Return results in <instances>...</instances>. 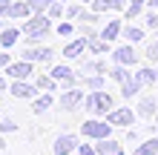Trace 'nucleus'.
<instances>
[{"instance_id": "obj_1", "label": "nucleus", "mask_w": 158, "mask_h": 155, "mask_svg": "<svg viewBox=\"0 0 158 155\" xmlns=\"http://www.w3.org/2000/svg\"><path fill=\"white\" fill-rule=\"evenodd\" d=\"M83 106H86L89 112H109V109H112V95L95 89L89 98H83Z\"/></svg>"}, {"instance_id": "obj_2", "label": "nucleus", "mask_w": 158, "mask_h": 155, "mask_svg": "<svg viewBox=\"0 0 158 155\" xmlns=\"http://www.w3.org/2000/svg\"><path fill=\"white\" fill-rule=\"evenodd\" d=\"M23 32L29 35V40H38V38H43V35L49 32V17H46V14H35L32 20L23 26Z\"/></svg>"}, {"instance_id": "obj_3", "label": "nucleus", "mask_w": 158, "mask_h": 155, "mask_svg": "<svg viewBox=\"0 0 158 155\" xmlns=\"http://www.w3.org/2000/svg\"><path fill=\"white\" fill-rule=\"evenodd\" d=\"M109 129H112V124H101V121H86L83 124V135H89V138H109Z\"/></svg>"}, {"instance_id": "obj_4", "label": "nucleus", "mask_w": 158, "mask_h": 155, "mask_svg": "<svg viewBox=\"0 0 158 155\" xmlns=\"http://www.w3.org/2000/svg\"><path fill=\"white\" fill-rule=\"evenodd\" d=\"M6 72H9V78L23 80V78H29V75H32V60H17V63H9V66H6Z\"/></svg>"}, {"instance_id": "obj_5", "label": "nucleus", "mask_w": 158, "mask_h": 155, "mask_svg": "<svg viewBox=\"0 0 158 155\" xmlns=\"http://www.w3.org/2000/svg\"><path fill=\"white\" fill-rule=\"evenodd\" d=\"M112 126H129L135 121V115L129 112V109H115V112H109V118H106Z\"/></svg>"}, {"instance_id": "obj_6", "label": "nucleus", "mask_w": 158, "mask_h": 155, "mask_svg": "<svg viewBox=\"0 0 158 155\" xmlns=\"http://www.w3.org/2000/svg\"><path fill=\"white\" fill-rule=\"evenodd\" d=\"M75 135H60L58 141H55V155H69L72 149H75Z\"/></svg>"}, {"instance_id": "obj_7", "label": "nucleus", "mask_w": 158, "mask_h": 155, "mask_svg": "<svg viewBox=\"0 0 158 155\" xmlns=\"http://www.w3.org/2000/svg\"><path fill=\"white\" fill-rule=\"evenodd\" d=\"M12 95L15 98H35L38 95V86H29L26 80H15L12 84Z\"/></svg>"}, {"instance_id": "obj_8", "label": "nucleus", "mask_w": 158, "mask_h": 155, "mask_svg": "<svg viewBox=\"0 0 158 155\" xmlns=\"http://www.w3.org/2000/svg\"><path fill=\"white\" fill-rule=\"evenodd\" d=\"M81 101H83V92H78V89H72V92L60 95V106H63V109H75Z\"/></svg>"}, {"instance_id": "obj_9", "label": "nucleus", "mask_w": 158, "mask_h": 155, "mask_svg": "<svg viewBox=\"0 0 158 155\" xmlns=\"http://www.w3.org/2000/svg\"><path fill=\"white\" fill-rule=\"evenodd\" d=\"M98 155H121V144H115L112 138H101V144H98Z\"/></svg>"}, {"instance_id": "obj_10", "label": "nucleus", "mask_w": 158, "mask_h": 155, "mask_svg": "<svg viewBox=\"0 0 158 155\" xmlns=\"http://www.w3.org/2000/svg\"><path fill=\"white\" fill-rule=\"evenodd\" d=\"M52 78L58 80V84H66V86L75 84V78H72V69H69V66H55V69H52Z\"/></svg>"}, {"instance_id": "obj_11", "label": "nucleus", "mask_w": 158, "mask_h": 155, "mask_svg": "<svg viewBox=\"0 0 158 155\" xmlns=\"http://www.w3.org/2000/svg\"><path fill=\"white\" fill-rule=\"evenodd\" d=\"M115 60L121 63V66H132L135 63V52H132V46H121V49H115Z\"/></svg>"}, {"instance_id": "obj_12", "label": "nucleus", "mask_w": 158, "mask_h": 155, "mask_svg": "<svg viewBox=\"0 0 158 155\" xmlns=\"http://www.w3.org/2000/svg\"><path fill=\"white\" fill-rule=\"evenodd\" d=\"M86 46H89V40H86V38H81V40H72L69 46L63 49V55H66V58H81V52L86 49Z\"/></svg>"}, {"instance_id": "obj_13", "label": "nucleus", "mask_w": 158, "mask_h": 155, "mask_svg": "<svg viewBox=\"0 0 158 155\" xmlns=\"http://www.w3.org/2000/svg\"><path fill=\"white\" fill-rule=\"evenodd\" d=\"M26 60H49L52 58V49L49 46H40V49H26Z\"/></svg>"}, {"instance_id": "obj_14", "label": "nucleus", "mask_w": 158, "mask_h": 155, "mask_svg": "<svg viewBox=\"0 0 158 155\" xmlns=\"http://www.w3.org/2000/svg\"><path fill=\"white\" fill-rule=\"evenodd\" d=\"M0 32H3V35H0V43H3L6 49H9V46H15L17 38H20V32H17V29H0Z\"/></svg>"}, {"instance_id": "obj_15", "label": "nucleus", "mask_w": 158, "mask_h": 155, "mask_svg": "<svg viewBox=\"0 0 158 155\" xmlns=\"http://www.w3.org/2000/svg\"><path fill=\"white\" fill-rule=\"evenodd\" d=\"M29 14H32L29 3H12L9 6V17H29Z\"/></svg>"}, {"instance_id": "obj_16", "label": "nucleus", "mask_w": 158, "mask_h": 155, "mask_svg": "<svg viewBox=\"0 0 158 155\" xmlns=\"http://www.w3.org/2000/svg\"><path fill=\"white\" fill-rule=\"evenodd\" d=\"M52 104H55V98H52V95H40L38 101L32 104V112H46V109H49Z\"/></svg>"}, {"instance_id": "obj_17", "label": "nucleus", "mask_w": 158, "mask_h": 155, "mask_svg": "<svg viewBox=\"0 0 158 155\" xmlns=\"http://www.w3.org/2000/svg\"><path fill=\"white\" fill-rule=\"evenodd\" d=\"M135 155H158V141L152 138V141H147V144H141V147L135 149Z\"/></svg>"}, {"instance_id": "obj_18", "label": "nucleus", "mask_w": 158, "mask_h": 155, "mask_svg": "<svg viewBox=\"0 0 158 155\" xmlns=\"http://www.w3.org/2000/svg\"><path fill=\"white\" fill-rule=\"evenodd\" d=\"M138 89H141V80H138V78H135V80H124V84H121V92H124L127 98H129V95H135Z\"/></svg>"}, {"instance_id": "obj_19", "label": "nucleus", "mask_w": 158, "mask_h": 155, "mask_svg": "<svg viewBox=\"0 0 158 155\" xmlns=\"http://www.w3.org/2000/svg\"><path fill=\"white\" fill-rule=\"evenodd\" d=\"M138 80H141V86H147V84H155V69H141V72H138V75H135Z\"/></svg>"}, {"instance_id": "obj_20", "label": "nucleus", "mask_w": 158, "mask_h": 155, "mask_svg": "<svg viewBox=\"0 0 158 155\" xmlns=\"http://www.w3.org/2000/svg\"><path fill=\"white\" fill-rule=\"evenodd\" d=\"M118 32H121V23H118V20H112V23H106V29L101 32V38H104V40H112Z\"/></svg>"}, {"instance_id": "obj_21", "label": "nucleus", "mask_w": 158, "mask_h": 155, "mask_svg": "<svg viewBox=\"0 0 158 155\" xmlns=\"http://www.w3.org/2000/svg\"><path fill=\"white\" fill-rule=\"evenodd\" d=\"M92 9H95V12H106V9H115V0H92Z\"/></svg>"}, {"instance_id": "obj_22", "label": "nucleus", "mask_w": 158, "mask_h": 155, "mask_svg": "<svg viewBox=\"0 0 158 155\" xmlns=\"http://www.w3.org/2000/svg\"><path fill=\"white\" fill-rule=\"evenodd\" d=\"M29 9H32V14H40L43 9H49V0H29Z\"/></svg>"}, {"instance_id": "obj_23", "label": "nucleus", "mask_w": 158, "mask_h": 155, "mask_svg": "<svg viewBox=\"0 0 158 155\" xmlns=\"http://www.w3.org/2000/svg\"><path fill=\"white\" fill-rule=\"evenodd\" d=\"M17 124L12 121V118H0V132H15Z\"/></svg>"}, {"instance_id": "obj_24", "label": "nucleus", "mask_w": 158, "mask_h": 155, "mask_svg": "<svg viewBox=\"0 0 158 155\" xmlns=\"http://www.w3.org/2000/svg\"><path fill=\"white\" fill-rule=\"evenodd\" d=\"M106 43L109 40H104V38H101V40H89V49L92 52H106Z\"/></svg>"}, {"instance_id": "obj_25", "label": "nucleus", "mask_w": 158, "mask_h": 155, "mask_svg": "<svg viewBox=\"0 0 158 155\" xmlns=\"http://www.w3.org/2000/svg\"><path fill=\"white\" fill-rule=\"evenodd\" d=\"M155 112V101H152V98H147V101L141 104V115H152Z\"/></svg>"}, {"instance_id": "obj_26", "label": "nucleus", "mask_w": 158, "mask_h": 155, "mask_svg": "<svg viewBox=\"0 0 158 155\" xmlns=\"http://www.w3.org/2000/svg\"><path fill=\"white\" fill-rule=\"evenodd\" d=\"M63 14V6H60V0H58V3H49V14H46V17H60Z\"/></svg>"}, {"instance_id": "obj_27", "label": "nucleus", "mask_w": 158, "mask_h": 155, "mask_svg": "<svg viewBox=\"0 0 158 155\" xmlns=\"http://www.w3.org/2000/svg\"><path fill=\"white\" fill-rule=\"evenodd\" d=\"M112 78L118 80V84H124V80H127L129 75H127V69H124V66H118V69H112Z\"/></svg>"}, {"instance_id": "obj_28", "label": "nucleus", "mask_w": 158, "mask_h": 155, "mask_svg": "<svg viewBox=\"0 0 158 155\" xmlns=\"http://www.w3.org/2000/svg\"><path fill=\"white\" fill-rule=\"evenodd\" d=\"M144 3H147V0H132V3H129V9H127V12H129V17L141 12V6H144Z\"/></svg>"}, {"instance_id": "obj_29", "label": "nucleus", "mask_w": 158, "mask_h": 155, "mask_svg": "<svg viewBox=\"0 0 158 155\" xmlns=\"http://www.w3.org/2000/svg\"><path fill=\"white\" fill-rule=\"evenodd\" d=\"M38 86H40V89H52V86H55V78H52V75H49V78H38Z\"/></svg>"}, {"instance_id": "obj_30", "label": "nucleus", "mask_w": 158, "mask_h": 155, "mask_svg": "<svg viewBox=\"0 0 158 155\" xmlns=\"http://www.w3.org/2000/svg\"><path fill=\"white\" fill-rule=\"evenodd\" d=\"M127 38H129V40H141L144 32H141V29H127Z\"/></svg>"}, {"instance_id": "obj_31", "label": "nucleus", "mask_w": 158, "mask_h": 155, "mask_svg": "<svg viewBox=\"0 0 158 155\" xmlns=\"http://www.w3.org/2000/svg\"><path fill=\"white\" fill-rule=\"evenodd\" d=\"M86 84H89V89H101L104 86V78H86Z\"/></svg>"}, {"instance_id": "obj_32", "label": "nucleus", "mask_w": 158, "mask_h": 155, "mask_svg": "<svg viewBox=\"0 0 158 155\" xmlns=\"http://www.w3.org/2000/svg\"><path fill=\"white\" fill-rule=\"evenodd\" d=\"M58 35H63V38H69V35H72V26H69V23H60V26H58Z\"/></svg>"}, {"instance_id": "obj_33", "label": "nucleus", "mask_w": 158, "mask_h": 155, "mask_svg": "<svg viewBox=\"0 0 158 155\" xmlns=\"http://www.w3.org/2000/svg\"><path fill=\"white\" fill-rule=\"evenodd\" d=\"M78 155H98L92 147H78Z\"/></svg>"}, {"instance_id": "obj_34", "label": "nucleus", "mask_w": 158, "mask_h": 155, "mask_svg": "<svg viewBox=\"0 0 158 155\" xmlns=\"http://www.w3.org/2000/svg\"><path fill=\"white\" fill-rule=\"evenodd\" d=\"M147 55H150V60H158V43H155V46H150V52H147Z\"/></svg>"}, {"instance_id": "obj_35", "label": "nucleus", "mask_w": 158, "mask_h": 155, "mask_svg": "<svg viewBox=\"0 0 158 155\" xmlns=\"http://www.w3.org/2000/svg\"><path fill=\"white\" fill-rule=\"evenodd\" d=\"M9 6H12L9 0H0V14H9Z\"/></svg>"}, {"instance_id": "obj_36", "label": "nucleus", "mask_w": 158, "mask_h": 155, "mask_svg": "<svg viewBox=\"0 0 158 155\" xmlns=\"http://www.w3.org/2000/svg\"><path fill=\"white\" fill-rule=\"evenodd\" d=\"M66 14H69V17H78V14H81V9H78V6H69V9H66Z\"/></svg>"}, {"instance_id": "obj_37", "label": "nucleus", "mask_w": 158, "mask_h": 155, "mask_svg": "<svg viewBox=\"0 0 158 155\" xmlns=\"http://www.w3.org/2000/svg\"><path fill=\"white\" fill-rule=\"evenodd\" d=\"M0 66H9V55L6 52H0Z\"/></svg>"}, {"instance_id": "obj_38", "label": "nucleus", "mask_w": 158, "mask_h": 155, "mask_svg": "<svg viewBox=\"0 0 158 155\" xmlns=\"http://www.w3.org/2000/svg\"><path fill=\"white\" fill-rule=\"evenodd\" d=\"M147 20H150V26H158V14H150Z\"/></svg>"}, {"instance_id": "obj_39", "label": "nucleus", "mask_w": 158, "mask_h": 155, "mask_svg": "<svg viewBox=\"0 0 158 155\" xmlns=\"http://www.w3.org/2000/svg\"><path fill=\"white\" fill-rule=\"evenodd\" d=\"M3 89H6V80H3V78H0V92H3Z\"/></svg>"}, {"instance_id": "obj_40", "label": "nucleus", "mask_w": 158, "mask_h": 155, "mask_svg": "<svg viewBox=\"0 0 158 155\" xmlns=\"http://www.w3.org/2000/svg\"><path fill=\"white\" fill-rule=\"evenodd\" d=\"M150 3H152V9H158V0H150Z\"/></svg>"}, {"instance_id": "obj_41", "label": "nucleus", "mask_w": 158, "mask_h": 155, "mask_svg": "<svg viewBox=\"0 0 158 155\" xmlns=\"http://www.w3.org/2000/svg\"><path fill=\"white\" fill-rule=\"evenodd\" d=\"M0 147H6V144H3V141H0Z\"/></svg>"}, {"instance_id": "obj_42", "label": "nucleus", "mask_w": 158, "mask_h": 155, "mask_svg": "<svg viewBox=\"0 0 158 155\" xmlns=\"http://www.w3.org/2000/svg\"><path fill=\"white\" fill-rule=\"evenodd\" d=\"M60 3H66V0H60Z\"/></svg>"}]
</instances>
